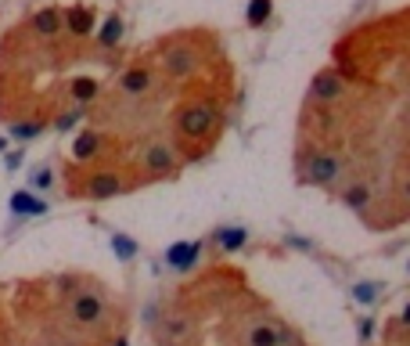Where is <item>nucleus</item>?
<instances>
[{
	"instance_id": "22",
	"label": "nucleus",
	"mask_w": 410,
	"mask_h": 346,
	"mask_svg": "<svg viewBox=\"0 0 410 346\" xmlns=\"http://www.w3.org/2000/svg\"><path fill=\"white\" fill-rule=\"evenodd\" d=\"M40 130H44V123H15V127H11V137L29 141V137H37Z\"/></svg>"
},
{
	"instance_id": "6",
	"label": "nucleus",
	"mask_w": 410,
	"mask_h": 346,
	"mask_svg": "<svg viewBox=\"0 0 410 346\" xmlns=\"http://www.w3.org/2000/svg\"><path fill=\"white\" fill-rule=\"evenodd\" d=\"M151 83H155V76H151V69H144V66H134V69H126V73L119 76V90L126 94V98H141V94L151 90Z\"/></svg>"
},
{
	"instance_id": "1",
	"label": "nucleus",
	"mask_w": 410,
	"mask_h": 346,
	"mask_svg": "<svg viewBox=\"0 0 410 346\" xmlns=\"http://www.w3.org/2000/svg\"><path fill=\"white\" fill-rule=\"evenodd\" d=\"M219 123V109L209 105V101H191L177 112V130L187 137V141H202L216 130Z\"/></svg>"
},
{
	"instance_id": "12",
	"label": "nucleus",
	"mask_w": 410,
	"mask_h": 346,
	"mask_svg": "<svg viewBox=\"0 0 410 346\" xmlns=\"http://www.w3.org/2000/svg\"><path fill=\"white\" fill-rule=\"evenodd\" d=\"M195 54L191 51H169L166 58H162V66H166V73L169 76H187V73H191L195 69Z\"/></svg>"
},
{
	"instance_id": "15",
	"label": "nucleus",
	"mask_w": 410,
	"mask_h": 346,
	"mask_svg": "<svg viewBox=\"0 0 410 346\" xmlns=\"http://www.w3.org/2000/svg\"><path fill=\"white\" fill-rule=\"evenodd\" d=\"M98 152H101V137L98 134H79L76 144H72L76 159H90V155H98Z\"/></svg>"
},
{
	"instance_id": "4",
	"label": "nucleus",
	"mask_w": 410,
	"mask_h": 346,
	"mask_svg": "<svg viewBox=\"0 0 410 346\" xmlns=\"http://www.w3.org/2000/svg\"><path fill=\"white\" fill-rule=\"evenodd\" d=\"M144 170H148V173H159V177H173V173L180 170V163H177V155H173L169 144L155 141V144L144 148Z\"/></svg>"
},
{
	"instance_id": "5",
	"label": "nucleus",
	"mask_w": 410,
	"mask_h": 346,
	"mask_svg": "<svg viewBox=\"0 0 410 346\" xmlns=\"http://www.w3.org/2000/svg\"><path fill=\"white\" fill-rule=\"evenodd\" d=\"M69 314H72L76 325H98L105 318V299L98 292H83V296L72 299V310Z\"/></svg>"
},
{
	"instance_id": "28",
	"label": "nucleus",
	"mask_w": 410,
	"mask_h": 346,
	"mask_svg": "<svg viewBox=\"0 0 410 346\" xmlns=\"http://www.w3.org/2000/svg\"><path fill=\"white\" fill-rule=\"evenodd\" d=\"M4 148H8V141H4V137H0V152H4Z\"/></svg>"
},
{
	"instance_id": "10",
	"label": "nucleus",
	"mask_w": 410,
	"mask_h": 346,
	"mask_svg": "<svg viewBox=\"0 0 410 346\" xmlns=\"http://www.w3.org/2000/svg\"><path fill=\"white\" fill-rule=\"evenodd\" d=\"M11 213L15 216H40V213H47V202L40 195H33V192H15L11 195Z\"/></svg>"
},
{
	"instance_id": "3",
	"label": "nucleus",
	"mask_w": 410,
	"mask_h": 346,
	"mask_svg": "<svg viewBox=\"0 0 410 346\" xmlns=\"http://www.w3.org/2000/svg\"><path fill=\"white\" fill-rule=\"evenodd\" d=\"M338 177H342V163H338V155H331V152H317V155L309 159V166H306V180H309V184L331 187Z\"/></svg>"
},
{
	"instance_id": "19",
	"label": "nucleus",
	"mask_w": 410,
	"mask_h": 346,
	"mask_svg": "<svg viewBox=\"0 0 410 346\" xmlns=\"http://www.w3.org/2000/svg\"><path fill=\"white\" fill-rule=\"evenodd\" d=\"M112 253H115L119 260H134V257H137V242L126 238V235H112Z\"/></svg>"
},
{
	"instance_id": "11",
	"label": "nucleus",
	"mask_w": 410,
	"mask_h": 346,
	"mask_svg": "<svg viewBox=\"0 0 410 346\" xmlns=\"http://www.w3.org/2000/svg\"><path fill=\"white\" fill-rule=\"evenodd\" d=\"M338 94H342V80H338V73H321L317 80H313V98H317V101H335L338 98Z\"/></svg>"
},
{
	"instance_id": "7",
	"label": "nucleus",
	"mask_w": 410,
	"mask_h": 346,
	"mask_svg": "<svg viewBox=\"0 0 410 346\" xmlns=\"http://www.w3.org/2000/svg\"><path fill=\"white\" fill-rule=\"evenodd\" d=\"M61 25H65L72 37H90L94 33V11L83 8V4H72L65 15H61Z\"/></svg>"
},
{
	"instance_id": "18",
	"label": "nucleus",
	"mask_w": 410,
	"mask_h": 346,
	"mask_svg": "<svg viewBox=\"0 0 410 346\" xmlns=\"http://www.w3.org/2000/svg\"><path fill=\"white\" fill-rule=\"evenodd\" d=\"M378 296H382V285H378V281H357L353 285V299L364 303V307L378 303Z\"/></svg>"
},
{
	"instance_id": "16",
	"label": "nucleus",
	"mask_w": 410,
	"mask_h": 346,
	"mask_svg": "<svg viewBox=\"0 0 410 346\" xmlns=\"http://www.w3.org/2000/svg\"><path fill=\"white\" fill-rule=\"evenodd\" d=\"M342 202H345V206H357V209H360V206H367V202H371V187H367L364 180L350 184V187L342 192Z\"/></svg>"
},
{
	"instance_id": "8",
	"label": "nucleus",
	"mask_w": 410,
	"mask_h": 346,
	"mask_svg": "<svg viewBox=\"0 0 410 346\" xmlns=\"http://www.w3.org/2000/svg\"><path fill=\"white\" fill-rule=\"evenodd\" d=\"M198 253H202V245H198V242H177V245H169L166 264L177 267V271H187V267L198 260Z\"/></svg>"
},
{
	"instance_id": "27",
	"label": "nucleus",
	"mask_w": 410,
	"mask_h": 346,
	"mask_svg": "<svg viewBox=\"0 0 410 346\" xmlns=\"http://www.w3.org/2000/svg\"><path fill=\"white\" fill-rule=\"evenodd\" d=\"M108 346H126V335H115V339H112Z\"/></svg>"
},
{
	"instance_id": "13",
	"label": "nucleus",
	"mask_w": 410,
	"mask_h": 346,
	"mask_svg": "<svg viewBox=\"0 0 410 346\" xmlns=\"http://www.w3.org/2000/svg\"><path fill=\"white\" fill-rule=\"evenodd\" d=\"M248 346H281V332L274 325L260 321V325L248 328Z\"/></svg>"
},
{
	"instance_id": "26",
	"label": "nucleus",
	"mask_w": 410,
	"mask_h": 346,
	"mask_svg": "<svg viewBox=\"0 0 410 346\" xmlns=\"http://www.w3.org/2000/svg\"><path fill=\"white\" fill-rule=\"evenodd\" d=\"M18 166H22V152H11L8 155V170H18Z\"/></svg>"
},
{
	"instance_id": "25",
	"label": "nucleus",
	"mask_w": 410,
	"mask_h": 346,
	"mask_svg": "<svg viewBox=\"0 0 410 346\" xmlns=\"http://www.w3.org/2000/svg\"><path fill=\"white\" fill-rule=\"evenodd\" d=\"M371 335H374V321H371V318H364V321H360V339L367 342Z\"/></svg>"
},
{
	"instance_id": "24",
	"label": "nucleus",
	"mask_w": 410,
	"mask_h": 346,
	"mask_svg": "<svg viewBox=\"0 0 410 346\" xmlns=\"http://www.w3.org/2000/svg\"><path fill=\"white\" fill-rule=\"evenodd\" d=\"M51 170H40V173H33V187H40V192H44V187H51Z\"/></svg>"
},
{
	"instance_id": "20",
	"label": "nucleus",
	"mask_w": 410,
	"mask_h": 346,
	"mask_svg": "<svg viewBox=\"0 0 410 346\" xmlns=\"http://www.w3.org/2000/svg\"><path fill=\"white\" fill-rule=\"evenodd\" d=\"M270 11H274L270 0H252L248 4V25H263L270 18Z\"/></svg>"
},
{
	"instance_id": "2",
	"label": "nucleus",
	"mask_w": 410,
	"mask_h": 346,
	"mask_svg": "<svg viewBox=\"0 0 410 346\" xmlns=\"http://www.w3.org/2000/svg\"><path fill=\"white\" fill-rule=\"evenodd\" d=\"M126 192V184L115 170H98V173H90L87 184H83V195L94 199V202H105V199H115Z\"/></svg>"
},
{
	"instance_id": "17",
	"label": "nucleus",
	"mask_w": 410,
	"mask_h": 346,
	"mask_svg": "<svg viewBox=\"0 0 410 346\" xmlns=\"http://www.w3.org/2000/svg\"><path fill=\"white\" fill-rule=\"evenodd\" d=\"M119 40H122V18H119V15H112V18L105 22V29H101V37H98V44L112 51V47L119 44Z\"/></svg>"
},
{
	"instance_id": "21",
	"label": "nucleus",
	"mask_w": 410,
	"mask_h": 346,
	"mask_svg": "<svg viewBox=\"0 0 410 346\" xmlns=\"http://www.w3.org/2000/svg\"><path fill=\"white\" fill-rule=\"evenodd\" d=\"M72 98L83 105V101H94V98H98V83H94V80H76L72 83Z\"/></svg>"
},
{
	"instance_id": "9",
	"label": "nucleus",
	"mask_w": 410,
	"mask_h": 346,
	"mask_svg": "<svg viewBox=\"0 0 410 346\" xmlns=\"http://www.w3.org/2000/svg\"><path fill=\"white\" fill-rule=\"evenodd\" d=\"M33 29H37L44 40H54L61 29H65V25H61V11H58V8H40V11L33 15Z\"/></svg>"
},
{
	"instance_id": "14",
	"label": "nucleus",
	"mask_w": 410,
	"mask_h": 346,
	"mask_svg": "<svg viewBox=\"0 0 410 346\" xmlns=\"http://www.w3.org/2000/svg\"><path fill=\"white\" fill-rule=\"evenodd\" d=\"M216 242H219V249H224V253H238V249L248 242V231H245V228H219V231H216Z\"/></svg>"
},
{
	"instance_id": "23",
	"label": "nucleus",
	"mask_w": 410,
	"mask_h": 346,
	"mask_svg": "<svg viewBox=\"0 0 410 346\" xmlns=\"http://www.w3.org/2000/svg\"><path fill=\"white\" fill-rule=\"evenodd\" d=\"M79 119H83V112H79V109H76V112H65V116L58 119V130H72Z\"/></svg>"
}]
</instances>
